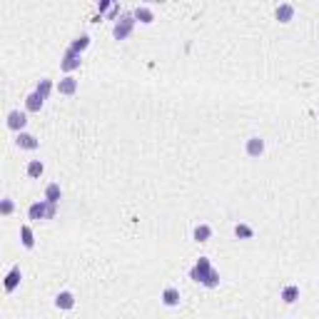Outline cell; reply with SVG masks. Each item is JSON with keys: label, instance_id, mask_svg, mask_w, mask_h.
<instances>
[{"label": "cell", "instance_id": "obj_2", "mask_svg": "<svg viewBox=\"0 0 319 319\" xmlns=\"http://www.w3.org/2000/svg\"><path fill=\"white\" fill-rule=\"evenodd\" d=\"M135 15H130V13H125L123 18H120L117 23H115V28H112V37L115 40H128L130 35H132V30H135Z\"/></svg>", "mask_w": 319, "mask_h": 319}, {"label": "cell", "instance_id": "obj_24", "mask_svg": "<svg viewBox=\"0 0 319 319\" xmlns=\"http://www.w3.org/2000/svg\"><path fill=\"white\" fill-rule=\"evenodd\" d=\"M13 210H15L13 199H8V197H5L3 202H0V215H5V217H8V215H13Z\"/></svg>", "mask_w": 319, "mask_h": 319}, {"label": "cell", "instance_id": "obj_12", "mask_svg": "<svg viewBox=\"0 0 319 319\" xmlns=\"http://www.w3.org/2000/svg\"><path fill=\"white\" fill-rule=\"evenodd\" d=\"M274 18H277L279 23H289V20L294 18V5H292V3H282V5H277Z\"/></svg>", "mask_w": 319, "mask_h": 319}, {"label": "cell", "instance_id": "obj_3", "mask_svg": "<svg viewBox=\"0 0 319 319\" xmlns=\"http://www.w3.org/2000/svg\"><path fill=\"white\" fill-rule=\"evenodd\" d=\"M212 269H215V267H212V262H210L207 257H199V259H197V264H194V267L190 269V279H192V282H199V285H205Z\"/></svg>", "mask_w": 319, "mask_h": 319}, {"label": "cell", "instance_id": "obj_16", "mask_svg": "<svg viewBox=\"0 0 319 319\" xmlns=\"http://www.w3.org/2000/svg\"><path fill=\"white\" fill-rule=\"evenodd\" d=\"M20 242H23L25 250H32V247H35V234H32L30 224H23V227H20Z\"/></svg>", "mask_w": 319, "mask_h": 319}, {"label": "cell", "instance_id": "obj_9", "mask_svg": "<svg viewBox=\"0 0 319 319\" xmlns=\"http://www.w3.org/2000/svg\"><path fill=\"white\" fill-rule=\"evenodd\" d=\"M15 142H18V147H23V150H37V147H40V140H37L35 135H30V132H18Z\"/></svg>", "mask_w": 319, "mask_h": 319}, {"label": "cell", "instance_id": "obj_10", "mask_svg": "<svg viewBox=\"0 0 319 319\" xmlns=\"http://www.w3.org/2000/svg\"><path fill=\"white\" fill-rule=\"evenodd\" d=\"M58 93L60 95H75L77 93V80L72 75H65L60 83H58Z\"/></svg>", "mask_w": 319, "mask_h": 319}, {"label": "cell", "instance_id": "obj_21", "mask_svg": "<svg viewBox=\"0 0 319 319\" xmlns=\"http://www.w3.org/2000/svg\"><path fill=\"white\" fill-rule=\"evenodd\" d=\"M35 93H37L40 97H43V100H48V97H50V93H53V80H48V77H43V80H40V83H37V88H35Z\"/></svg>", "mask_w": 319, "mask_h": 319}, {"label": "cell", "instance_id": "obj_5", "mask_svg": "<svg viewBox=\"0 0 319 319\" xmlns=\"http://www.w3.org/2000/svg\"><path fill=\"white\" fill-rule=\"evenodd\" d=\"M25 125H28V115L20 112V110H10L8 112V128L13 132H25Z\"/></svg>", "mask_w": 319, "mask_h": 319}, {"label": "cell", "instance_id": "obj_15", "mask_svg": "<svg viewBox=\"0 0 319 319\" xmlns=\"http://www.w3.org/2000/svg\"><path fill=\"white\" fill-rule=\"evenodd\" d=\"M43 97H40L37 93H30L28 97H25V112H40V107H43Z\"/></svg>", "mask_w": 319, "mask_h": 319}, {"label": "cell", "instance_id": "obj_6", "mask_svg": "<svg viewBox=\"0 0 319 319\" xmlns=\"http://www.w3.org/2000/svg\"><path fill=\"white\" fill-rule=\"evenodd\" d=\"M20 279H23V269H20V264H15L8 274H5V292H15V287L20 285Z\"/></svg>", "mask_w": 319, "mask_h": 319}, {"label": "cell", "instance_id": "obj_18", "mask_svg": "<svg viewBox=\"0 0 319 319\" xmlns=\"http://www.w3.org/2000/svg\"><path fill=\"white\" fill-rule=\"evenodd\" d=\"M60 197H63L60 185H58V182H50V185L45 187V199H48V202H53V205H58V202H60Z\"/></svg>", "mask_w": 319, "mask_h": 319}, {"label": "cell", "instance_id": "obj_7", "mask_svg": "<svg viewBox=\"0 0 319 319\" xmlns=\"http://www.w3.org/2000/svg\"><path fill=\"white\" fill-rule=\"evenodd\" d=\"M160 299H162V304H165V307H180V302H182V297H180V289H177V287H167V289H162Z\"/></svg>", "mask_w": 319, "mask_h": 319}, {"label": "cell", "instance_id": "obj_17", "mask_svg": "<svg viewBox=\"0 0 319 319\" xmlns=\"http://www.w3.org/2000/svg\"><path fill=\"white\" fill-rule=\"evenodd\" d=\"M25 172H28V177L37 180V177H43V172H45V165L40 162V160H30V162H28V167H25Z\"/></svg>", "mask_w": 319, "mask_h": 319}, {"label": "cell", "instance_id": "obj_8", "mask_svg": "<svg viewBox=\"0 0 319 319\" xmlns=\"http://www.w3.org/2000/svg\"><path fill=\"white\" fill-rule=\"evenodd\" d=\"M245 152L250 155V157H262L264 155V140L262 137H250L247 140V145H245Z\"/></svg>", "mask_w": 319, "mask_h": 319}, {"label": "cell", "instance_id": "obj_20", "mask_svg": "<svg viewBox=\"0 0 319 319\" xmlns=\"http://www.w3.org/2000/svg\"><path fill=\"white\" fill-rule=\"evenodd\" d=\"M88 48H90V35H80V37H75L72 45H70V50H75V53H80V55H83Z\"/></svg>", "mask_w": 319, "mask_h": 319}, {"label": "cell", "instance_id": "obj_11", "mask_svg": "<svg viewBox=\"0 0 319 319\" xmlns=\"http://www.w3.org/2000/svg\"><path fill=\"white\" fill-rule=\"evenodd\" d=\"M55 307H58V309H63V312H70V309L75 307V294H72V292H67V289H65V292H60V294L55 297Z\"/></svg>", "mask_w": 319, "mask_h": 319}, {"label": "cell", "instance_id": "obj_23", "mask_svg": "<svg viewBox=\"0 0 319 319\" xmlns=\"http://www.w3.org/2000/svg\"><path fill=\"white\" fill-rule=\"evenodd\" d=\"M205 287H207V289H215V287H220V272H217V269H212V272H210V277H207Z\"/></svg>", "mask_w": 319, "mask_h": 319}, {"label": "cell", "instance_id": "obj_13", "mask_svg": "<svg viewBox=\"0 0 319 319\" xmlns=\"http://www.w3.org/2000/svg\"><path fill=\"white\" fill-rule=\"evenodd\" d=\"M192 237H194V242H207V239L212 237V227L205 224V222H199V224L192 229Z\"/></svg>", "mask_w": 319, "mask_h": 319}, {"label": "cell", "instance_id": "obj_14", "mask_svg": "<svg viewBox=\"0 0 319 319\" xmlns=\"http://www.w3.org/2000/svg\"><path fill=\"white\" fill-rule=\"evenodd\" d=\"M132 15H135V20H140L142 25H150V23L155 20V13H152V8H147V5H137Z\"/></svg>", "mask_w": 319, "mask_h": 319}, {"label": "cell", "instance_id": "obj_4", "mask_svg": "<svg viewBox=\"0 0 319 319\" xmlns=\"http://www.w3.org/2000/svg\"><path fill=\"white\" fill-rule=\"evenodd\" d=\"M80 65H83V55L67 48V50L63 53V60H60V67H63V72H72V70H77Z\"/></svg>", "mask_w": 319, "mask_h": 319}, {"label": "cell", "instance_id": "obj_22", "mask_svg": "<svg viewBox=\"0 0 319 319\" xmlns=\"http://www.w3.org/2000/svg\"><path fill=\"white\" fill-rule=\"evenodd\" d=\"M234 234H237L239 239H252V237H255V229H252L250 224H245V222H239V224H234Z\"/></svg>", "mask_w": 319, "mask_h": 319}, {"label": "cell", "instance_id": "obj_1", "mask_svg": "<svg viewBox=\"0 0 319 319\" xmlns=\"http://www.w3.org/2000/svg\"><path fill=\"white\" fill-rule=\"evenodd\" d=\"M55 215H58V205L48 202V199H40V202H32V205L28 207V217L35 220V222H40V220H53Z\"/></svg>", "mask_w": 319, "mask_h": 319}, {"label": "cell", "instance_id": "obj_19", "mask_svg": "<svg viewBox=\"0 0 319 319\" xmlns=\"http://www.w3.org/2000/svg\"><path fill=\"white\" fill-rule=\"evenodd\" d=\"M299 299V287L297 285H287L285 289H282V302L285 304H294Z\"/></svg>", "mask_w": 319, "mask_h": 319}]
</instances>
